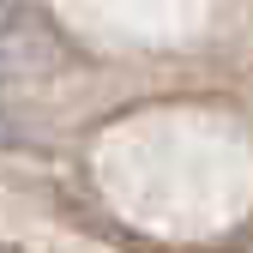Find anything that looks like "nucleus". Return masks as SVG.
Returning <instances> with one entry per match:
<instances>
[{
    "instance_id": "f257e3e1",
    "label": "nucleus",
    "mask_w": 253,
    "mask_h": 253,
    "mask_svg": "<svg viewBox=\"0 0 253 253\" xmlns=\"http://www.w3.org/2000/svg\"><path fill=\"white\" fill-rule=\"evenodd\" d=\"M24 54V30H12V24H0V73L12 67V60Z\"/></svg>"
}]
</instances>
